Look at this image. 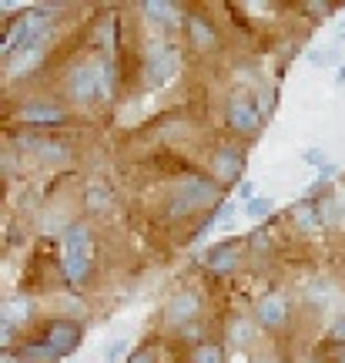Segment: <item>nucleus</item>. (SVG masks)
<instances>
[{
    "instance_id": "obj_16",
    "label": "nucleus",
    "mask_w": 345,
    "mask_h": 363,
    "mask_svg": "<svg viewBox=\"0 0 345 363\" xmlns=\"http://www.w3.org/2000/svg\"><path fill=\"white\" fill-rule=\"evenodd\" d=\"M292 222L298 233H319L322 225H325V216H322V202H315V199H302L298 206H292Z\"/></svg>"
},
{
    "instance_id": "obj_7",
    "label": "nucleus",
    "mask_w": 345,
    "mask_h": 363,
    "mask_svg": "<svg viewBox=\"0 0 345 363\" xmlns=\"http://www.w3.org/2000/svg\"><path fill=\"white\" fill-rule=\"evenodd\" d=\"M245 172V148L242 145H218L208 158V175L218 185H235Z\"/></svg>"
},
{
    "instance_id": "obj_21",
    "label": "nucleus",
    "mask_w": 345,
    "mask_h": 363,
    "mask_svg": "<svg viewBox=\"0 0 345 363\" xmlns=\"http://www.w3.org/2000/svg\"><path fill=\"white\" fill-rule=\"evenodd\" d=\"M98 67V84H101V101H111L117 88V61L115 57H98L94 61Z\"/></svg>"
},
{
    "instance_id": "obj_34",
    "label": "nucleus",
    "mask_w": 345,
    "mask_h": 363,
    "mask_svg": "<svg viewBox=\"0 0 345 363\" xmlns=\"http://www.w3.org/2000/svg\"><path fill=\"white\" fill-rule=\"evenodd\" d=\"M329 340H345V316H339L332 323V330H329Z\"/></svg>"
},
{
    "instance_id": "obj_14",
    "label": "nucleus",
    "mask_w": 345,
    "mask_h": 363,
    "mask_svg": "<svg viewBox=\"0 0 345 363\" xmlns=\"http://www.w3.org/2000/svg\"><path fill=\"white\" fill-rule=\"evenodd\" d=\"M44 343L57 353V360H64L67 353H74L77 343H81V326L74 320H51L47 333H44Z\"/></svg>"
},
{
    "instance_id": "obj_1",
    "label": "nucleus",
    "mask_w": 345,
    "mask_h": 363,
    "mask_svg": "<svg viewBox=\"0 0 345 363\" xmlns=\"http://www.w3.org/2000/svg\"><path fill=\"white\" fill-rule=\"evenodd\" d=\"M54 11H57V7H47V4L27 7L17 21H11L7 34H4V40H0V54L11 61L13 54L24 51V48L47 44V40L54 38Z\"/></svg>"
},
{
    "instance_id": "obj_29",
    "label": "nucleus",
    "mask_w": 345,
    "mask_h": 363,
    "mask_svg": "<svg viewBox=\"0 0 345 363\" xmlns=\"http://www.w3.org/2000/svg\"><path fill=\"white\" fill-rule=\"evenodd\" d=\"M308 299H312L315 306H329V299H332V289H329V286H322V283H315L312 289H308Z\"/></svg>"
},
{
    "instance_id": "obj_26",
    "label": "nucleus",
    "mask_w": 345,
    "mask_h": 363,
    "mask_svg": "<svg viewBox=\"0 0 345 363\" xmlns=\"http://www.w3.org/2000/svg\"><path fill=\"white\" fill-rule=\"evenodd\" d=\"M271 208H275V202L271 199H252L248 206H245V216H252V219H265V216H271Z\"/></svg>"
},
{
    "instance_id": "obj_33",
    "label": "nucleus",
    "mask_w": 345,
    "mask_h": 363,
    "mask_svg": "<svg viewBox=\"0 0 345 363\" xmlns=\"http://www.w3.org/2000/svg\"><path fill=\"white\" fill-rule=\"evenodd\" d=\"M128 363H158V353L151 347H141V350H134V357H128Z\"/></svg>"
},
{
    "instance_id": "obj_11",
    "label": "nucleus",
    "mask_w": 345,
    "mask_h": 363,
    "mask_svg": "<svg viewBox=\"0 0 345 363\" xmlns=\"http://www.w3.org/2000/svg\"><path fill=\"white\" fill-rule=\"evenodd\" d=\"M242 262V242L238 239H228V242H215L201 252V266L215 276H228V272L238 269Z\"/></svg>"
},
{
    "instance_id": "obj_3",
    "label": "nucleus",
    "mask_w": 345,
    "mask_h": 363,
    "mask_svg": "<svg viewBox=\"0 0 345 363\" xmlns=\"http://www.w3.org/2000/svg\"><path fill=\"white\" fill-rule=\"evenodd\" d=\"M90 266H94V239L84 222H71L61 233V272L71 286L88 283Z\"/></svg>"
},
{
    "instance_id": "obj_31",
    "label": "nucleus",
    "mask_w": 345,
    "mask_h": 363,
    "mask_svg": "<svg viewBox=\"0 0 345 363\" xmlns=\"http://www.w3.org/2000/svg\"><path fill=\"white\" fill-rule=\"evenodd\" d=\"M235 195H238V202H245V206H248V202H252V199H258L255 195V182H238V185H235Z\"/></svg>"
},
{
    "instance_id": "obj_40",
    "label": "nucleus",
    "mask_w": 345,
    "mask_h": 363,
    "mask_svg": "<svg viewBox=\"0 0 345 363\" xmlns=\"http://www.w3.org/2000/svg\"><path fill=\"white\" fill-rule=\"evenodd\" d=\"M342 363H345V353H342Z\"/></svg>"
},
{
    "instance_id": "obj_4",
    "label": "nucleus",
    "mask_w": 345,
    "mask_h": 363,
    "mask_svg": "<svg viewBox=\"0 0 345 363\" xmlns=\"http://www.w3.org/2000/svg\"><path fill=\"white\" fill-rule=\"evenodd\" d=\"M225 125H228L231 138L238 142H255L262 135V125H265V115L255 104L252 94H231L228 104H225Z\"/></svg>"
},
{
    "instance_id": "obj_18",
    "label": "nucleus",
    "mask_w": 345,
    "mask_h": 363,
    "mask_svg": "<svg viewBox=\"0 0 345 363\" xmlns=\"http://www.w3.org/2000/svg\"><path fill=\"white\" fill-rule=\"evenodd\" d=\"M141 13L151 17V24L158 27H175L178 21H185L181 4H171V0H148V4H141Z\"/></svg>"
},
{
    "instance_id": "obj_30",
    "label": "nucleus",
    "mask_w": 345,
    "mask_h": 363,
    "mask_svg": "<svg viewBox=\"0 0 345 363\" xmlns=\"http://www.w3.org/2000/svg\"><path fill=\"white\" fill-rule=\"evenodd\" d=\"M302 158H305V165H315V169L329 165V155H325L322 148H305V152H302Z\"/></svg>"
},
{
    "instance_id": "obj_27",
    "label": "nucleus",
    "mask_w": 345,
    "mask_h": 363,
    "mask_svg": "<svg viewBox=\"0 0 345 363\" xmlns=\"http://www.w3.org/2000/svg\"><path fill=\"white\" fill-rule=\"evenodd\" d=\"M128 357V340L121 337V340H115L111 347H104V363H121Z\"/></svg>"
},
{
    "instance_id": "obj_39",
    "label": "nucleus",
    "mask_w": 345,
    "mask_h": 363,
    "mask_svg": "<svg viewBox=\"0 0 345 363\" xmlns=\"http://www.w3.org/2000/svg\"><path fill=\"white\" fill-rule=\"evenodd\" d=\"M262 363H269V360H262ZM271 363H275V360H271Z\"/></svg>"
},
{
    "instance_id": "obj_15",
    "label": "nucleus",
    "mask_w": 345,
    "mask_h": 363,
    "mask_svg": "<svg viewBox=\"0 0 345 363\" xmlns=\"http://www.w3.org/2000/svg\"><path fill=\"white\" fill-rule=\"evenodd\" d=\"M34 313H37L34 299L24 296V293H17V296H7L4 303H0V323L27 326L30 320H34Z\"/></svg>"
},
{
    "instance_id": "obj_10",
    "label": "nucleus",
    "mask_w": 345,
    "mask_h": 363,
    "mask_svg": "<svg viewBox=\"0 0 345 363\" xmlns=\"http://www.w3.org/2000/svg\"><path fill=\"white\" fill-rule=\"evenodd\" d=\"M67 94L74 104H94L101 101V84H98V67L94 61H84L77 65L71 74H67Z\"/></svg>"
},
{
    "instance_id": "obj_37",
    "label": "nucleus",
    "mask_w": 345,
    "mask_h": 363,
    "mask_svg": "<svg viewBox=\"0 0 345 363\" xmlns=\"http://www.w3.org/2000/svg\"><path fill=\"white\" fill-rule=\"evenodd\" d=\"M335 84H345V65L335 71Z\"/></svg>"
},
{
    "instance_id": "obj_25",
    "label": "nucleus",
    "mask_w": 345,
    "mask_h": 363,
    "mask_svg": "<svg viewBox=\"0 0 345 363\" xmlns=\"http://www.w3.org/2000/svg\"><path fill=\"white\" fill-rule=\"evenodd\" d=\"M339 54H342L339 48H325V51H312L308 54V61H312L315 67H335V71H339V67H342L339 65Z\"/></svg>"
},
{
    "instance_id": "obj_13",
    "label": "nucleus",
    "mask_w": 345,
    "mask_h": 363,
    "mask_svg": "<svg viewBox=\"0 0 345 363\" xmlns=\"http://www.w3.org/2000/svg\"><path fill=\"white\" fill-rule=\"evenodd\" d=\"M13 142L24 148L27 155H37L40 162H47V165H57V162H67L71 158V145L57 142V138H44V135H17Z\"/></svg>"
},
{
    "instance_id": "obj_8",
    "label": "nucleus",
    "mask_w": 345,
    "mask_h": 363,
    "mask_svg": "<svg viewBox=\"0 0 345 363\" xmlns=\"http://www.w3.org/2000/svg\"><path fill=\"white\" fill-rule=\"evenodd\" d=\"M198 316H201V296L194 293V289H175L165 303V323L171 326H192L198 323Z\"/></svg>"
},
{
    "instance_id": "obj_35",
    "label": "nucleus",
    "mask_w": 345,
    "mask_h": 363,
    "mask_svg": "<svg viewBox=\"0 0 345 363\" xmlns=\"http://www.w3.org/2000/svg\"><path fill=\"white\" fill-rule=\"evenodd\" d=\"M332 175H335V165H332V162L319 169V182H325V185H329V179H332Z\"/></svg>"
},
{
    "instance_id": "obj_9",
    "label": "nucleus",
    "mask_w": 345,
    "mask_h": 363,
    "mask_svg": "<svg viewBox=\"0 0 345 363\" xmlns=\"http://www.w3.org/2000/svg\"><path fill=\"white\" fill-rule=\"evenodd\" d=\"M252 316H255V323L262 330H281V326H288V320H292V303H288V296H281V293H265V296H258Z\"/></svg>"
},
{
    "instance_id": "obj_12",
    "label": "nucleus",
    "mask_w": 345,
    "mask_h": 363,
    "mask_svg": "<svg viewBox=\"0 0 345 363\" xmlns=\"http://www.w3.org/2000/svg\"><path fill=\"white\" fill-rule=\"evenodd\" d=\"M185 34H188V48L194 54H211L221 48V38H218V27L201 17V13H188L185 17Z\"/></svg>"
},
{
    "instance_id": "obj_2",
    "label": "nucleus",
    "mask_w": 345,
    "mask_h": 363,
    "mask_svg": "<svg viewBox=\"0 0 345 363\" xmlns=\"http://www.w3.org/2000/svg\"><path fill=\"white\" fill-rule=\"evenodd\" d=\"M218 195H221V185L211 175H201V172L181 175L175 182V189H171V199H168V216L171 219H188L194 212L215 206Z\"/></svg>"
},
{
    "instance_id": "obj_6",
    "label": "nucleus",
    "mask_w": 345,
    "mask_h": 363,
    "mask_svg": "<svg viewBox=\"0 0 345 363\" xmlns=\"http://www.w3.org/2000/svg\"><path fill=\"white\" fill-rule=\"evenodd\" d=\"M67 108L54 98H30L17 108V121L27 128H54V125H67Z\"/></svg>"
},
{
    "instance_id": "obj_19",
    "label": "nucleus",
    "mask_w": 345,
    "mask_h": 363,
    "mask_svg": "<svg viewBox=\"0 0 345 363\" xmlns=\"http://www.w3.org/2000/svg\"><path fill=\"white\" fill-rule=\"evenodd\" d=\"M81 202H84V208H88L90 216H101V212H107V206H111V185H107V182H101V179H90L88 185H84Z\"/></svg>"
},
{
    "instance_id": "obj_36",
    "label": "nucleus",
    "mask_w": 345,
    "mask_h": 363,
    "mask_svg": "<svg viewBox=\"0 0 345 363\" xmlns=\"http://www.w3.org/2000/svg\"><path fill=\"white\" fill-rule=\"evenodd\" d=\"M0 363H30V360H24L21 353H13V350H7L4 357H0Z\"/></svg>"
},
{
    "instance_id": "obj_24",
    "label": "nucleus",
    "mask_w": 345,
    "mask_h": 363,
    "mask_svg": "<svg viewBox=\"0 0 345 363\" xmlns=\"http://www.w3.org/2000/svg\"><path fill=\"white\" fill-rule=\"evenodd\" d=\"M17 353H21L24 360H30V363H57V353H54L44 340H37V343H24Z\"/></svg>"
},
{
    "instance_id": "obj_20",
    "label": "nucleus",
    "mask_w": 345,
    "mask_h": 363,
    "mask_svg": "<svg viewBox=\"0 0 345 363\" xmlns=\"http://www.w3.org/2000/svg\"><path fill=\"white\" fill-rule=\"evenodd\" d=\"M258 330H262V326L255 323V316H231L228 320V343L248 347V343H255Z\"/></svg>"
},
{
    "instance_id": "obj_32",
    "label": "nucleus",
    "mask_w": 345,
    "mask_h": 363,
    "mask_svg": "<svg viewBox=\"0 0 345 363\" xmlns=\"http://www.w3.org/2000/svg\"><path fill=\"white\" fill-rule=\"evenodd\" d=\"M302 11L312 13V17H332V13L339 11V7H335V4H305Z\"/></svg>"
},
{
    "instance_id": "obj_5",
    "label": "nucleus",
    "mask_w": 345,
    "mask_h": 363,
    "mask_svg": "<svg viewBox=\"0 0 345 363\" xmlns=\"http://www.w3.org/2000/svg\"><path fill=\"white\" fill-rule=\"evenodd\" d=\"M181 67V51L178 44H151L148 54H144V74H148V84L151 88H161L178 74Z\"/></svg>"
},
{
    "instance_id": "obj_17",
    "label": "nucleus",
    "mask_w": 345,
    "mask_h": 363,
    "mask_svg": "<svg viewBox=\"0 0 345 363\" xmlns=\"http://www.w3.org/2000/svg\"><path fill=\"white\" fill-rule=\"evenodd\" d=\"M44 54H47V44H34V48L17 51L11 61H7V78L17 81V78H24V74H30V71H37L40 61H44Z\"/></svg>"
},
{
    "instance_id": "obj_38",
    "label": "nucleus",
    "mask_w": 345,
    "mask_h": 363,
    "mask_svg": "<svg viewBox=\"0 0 345 363\" xmlns=\"http://www.w3.org/2000/svg\"><path fill=\"white\" fill-rule=\"evenodd\" d=\"M342 222H345V202H342Z\"/></svg>"
},
{
    "instance_id": "obj_28",
    "label": "nucleus",
    "mask_w": 345,
    "mask_h": 363,
    "mask_svg": "<svg viewBox=\"0 0 345 363\" xmlns=\"http://www.w3.org/2000/svg\"><path fill=\"white\" fill-rule=\"evenodd\" d=\"M248 249H255V252H269L271 249V235L265 229H255V233L248 235Z\"/></svg>"
},
{
    "instance_id": "obj_22",
    "label": "nucleus",
    "mask_w": 345,
    "mask_h": 363,
    "mask_svg": "<svg viewBox=\"0 0 345 363\" xmlns=\"http://www.w3.org/2000/svg\"><path fill=\"white\" fill-rule=\"evenodd\" d=\"M188 363H228V353H225L221 343L205 340V343H194L188 350Z\"/></svg>"
},
{
    "instance_id": "obj_23",
    "label": "nucleus",
    "mask_w": 345,
    "mask_h": 363,
    "mask_svg": "<svg viewBox=\"0 0 345 363\" xmlns=\"http://www.w3.org/2000/svg\"><path fill=\"white\" fill-rule=\"evenodd\" d=\"M231 216H235V202H231V199H225V202H218L215 212H208L205 222L198 225V233H194V239H198V235H205L208 229H218V225H225V222H228Z\"/></svg>"
}]
</instances>
